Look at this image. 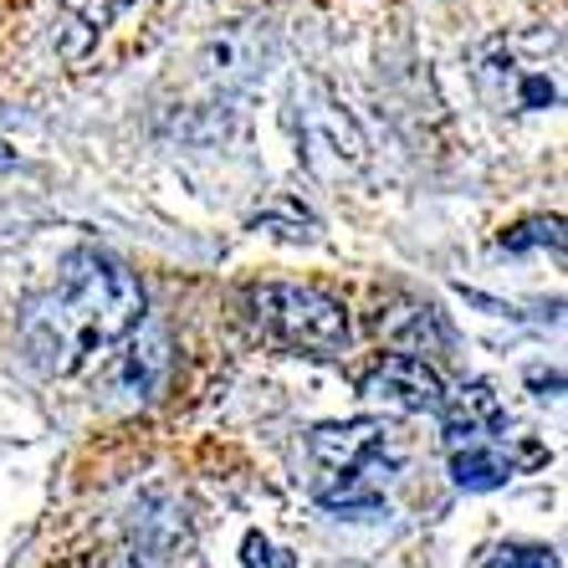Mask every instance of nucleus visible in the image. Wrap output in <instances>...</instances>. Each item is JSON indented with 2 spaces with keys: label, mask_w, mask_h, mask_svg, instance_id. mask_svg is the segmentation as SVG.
I'll use <instances>...</instances> for the list:
<instances>
[{
  "label": "nucleus",
  "mask_w": 568,
  "mask_h": 568,
  "mask_svg": "<svg viewBox=\"0 0 568 568\" xmlns=\"http://www.w3.org/2000/svg\"><path fill=\"white\" fill-rule=\"evenodd\" d=\"M440 420H446L450 450H462V446L487 440V430H503V405L491 395V384L476 379V384H466V389H456V395H446Z\"/></svg>",
  "instance_id": "6e6552de"
},
{
  "label": "nucleus",
  "mask_w": 568,
  "mask_h": 568,
  "mask_svg": "<svg viewBox=\"0 0 568 568\" xmlns=\"http://www.w3.org/2000/svg\"><path fill=\"white\" fill-rule=\"evenodd\" d=\"M542 231H558V221H532V225H523V236H503V246H507V252H523V246L542 241Z\"/></svg>",
  "instance_id": "ddd939ff"
},
{
  "label": "nucleus",
  "mask_w": 568,
  "mask_h": 568,
  "mask_svg": "<svg viewBox=\"0 0 568 568\" xmlns=\"http://www.w3.org/2000/svg\"><path fill=\"white\" fill-rule=\"evenodd\" d=\"M139 11V0H52V52L62 67L93 62L103 37Z\"/></svg>",
  "instance_id": "423d86ee"
},
{
  "label": "nucleus",
  "mask_w": 568,
  "mask_h": 568,
  "mask_svg": "<svg viewBox=\"0 0 568 568\" xmlns=\"http://www.w3.org/2000/svg\"><path fill=\"white\" fill-rule=\"evenodd\" d=\"M476 93L503 119H532L564 103V31H503L476 47Z\"/></svg>",
  "instance_id": "f03ea898"
},
{
  "label": "nucleus",
  "mask_w": 568,
  "mask_h": 568,
  "mask_svg": "<svg viewBox=\"0 0 568 568\" xmlns=\"http://www.w3.org/2000/svg\"><path fill=\"white\" fill-rule=\"evenodd\" d=\"M252 313L272 338L317 358H338L348 348V313L338 297L303 282H266L252 292Z\"/></svg>",
  "instance_id": "20e7f679"
},
{
  "label": "nucleus",
  "mask_w": 568,
  "mask_h": 568,
  "mask_svg": "<svg viewBox=\"0 0 568 568\" xmlns=\"http://www.w3.org/2000/svg\"><path fill=\"white\" fill-rule=\"evenodd\" d=\"M487 568H558L548 548H528V542H513V548H497L487 558Z\"/></svg>",
  "instance_id": "f8f14e48"
},
{
  "label": "nucleus",
  "mask_w": 568,
  "mask_h": 568,
  "mask_svg": "<svg viewBox=\"0 0 568 568\" xmlns=\"http://www.w3.org/2000/svg\"><path fill=\"white\" fill-rule=\"evenodd\" d=\"M405 313L410 317H379V328L389 333V338H405L410 348H425V344L446 348V328H440L436 307H405Z\"/></svg>",
  "instance_id": "9b49d317"
},
{
  "label": "nucleus",
  "mask_w": 568,
  "mask_h": 568,
  "mask_svg": "<svg viewBox=\"0 0 568 568\" xmlns=\"http://www.w3.org/2000/svg\"><path fill=\"white\" fill-rule=\"evenodd\" d=\"M144 287L123 262L78 252L62 266L52 297L27 317V348L47 374H72L139 328Z\"/></svg>",
  "instance_id": "f257e3e1"
},
{
  "label": "nucleus",
  "mask_w": 568,
  "mask_h": 568,
  "mask_svg": "<svg viewBox=\"0 0 568 568\" xmlns=\"http://www.w3.org/2000/svg\"><path fill=\"white\" fill-rule=\"evenodd\" d=\"M450 471H456V481H462L466 491H491L513 476V462H507L491 440H476V446L450 450Z\"/></svg>",
  "instance_id": "9d476101"
},
{
  "label": "nucleus",
  "mask_w": 568,
  "mask_h": 568,
  "mask_svg": "<svg viewBox=\"0 0 568 568\" xmlns=\"http://www.w3.org/2000/svg\"><path fill=\"white\" fill-rule=\"evenodd\" d=\"M6 159H11V144H6V139H0V164H6Z\"/></svg>",
  "instance_id": "4468645a"
},
{
  "label": "nucleus",
  "mask_w": 568,
  "mask_h": 568,
  "mask_svg": "<svg viewBox=\"0 0 568 568\" xmlns=\"http://www.w3.org/2000/svg\"><path fill=\"white\" fill-rule=\"evenodd\" d=\"M292 98H297V133H303V149H307L313 164H328V170H358V164L369 159V144H364L358 123L333 103V93H323L317 82H297Z\"/></svg>",
  "instance_id": "39448f33"
},
{
  "label": "nucleus",
  "mask_w": 568,
  "mask_h": 568,
  "mask_svg": "<svg viewBox=\"0 0 568 568\" xmlns=\"http://www.w3.org/2000/svg\"><path fill=\"white\" fill-rule=\"evenodd\" d=\"M307 456L317 466V503L333 513H364L379 503L374 471L405 456V440L389 420H348V425H317L307 436Z\"/></svg>",
  "instance_id": "7ed1b4c3"
},
{
  "label": "nucleus",
  "mask_w": 568,
  "mask_h": 568,
  "mask_svg": "<svg viewBox=\"0 0 568 568\" xmlns=\"http://www.w3.org/2000/svg\"><path fill=\"white\" fill-rule=\"evenodd\" d=\"M364 395L395 410H440L446 405V384L440 374L415 354H389L364 374Z\"/></svg>",
  "instance_id": "0eeeda50"
},
{
  "label": "nucleus",
  "mask_w": 568,
  "mask_h": 568,
  "mask_svg": "<svg viewBox=\"0 0 568 568\" xmlns=\"http://www.w3.org/2000/svg\"><path fill=\"white\" fill-rule=\"evenodd\" d=\"M170 364V348H164V333H139L119 358H113V369H108V389L123 399H144L154 395L159 374Z\"/></svg>",
  "instance_id": "1a4fd4ad"
}]
</instances>
